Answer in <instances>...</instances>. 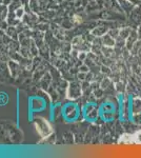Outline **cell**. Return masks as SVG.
Wrapping results in <instances>:
<instances>
[{"instance_id":"cell-1","label":"cell","mask_w":141,"mask_h":158,"mask_svg":"<svg viewBox=\"0 0 141 158\" xmlns=\"http://www.w3.org/2000/svg\"><path fill=\"white\" fill-rule=\"evenodd\" d=\"M35 127L37 132L39 133L41 136L44 138V137H48V135L52 133V128L48 124V122L43 118H37L35 120Z\"/></svg>"},{"instance_id":"cell-2","label":"cell","mask_w":141,"mask_h":158,"mask_svg":"<svg viewBox=\"0 0 141 158\" xmlns=\"http://www.w3.org/2000/svg\"><path fill=\"white\" fill-rule=\"evenodd\" d=\"M131 137L130 142H136V143H141V131L136 132L134 135H132Z\"/></svg>"}]
</instances>
